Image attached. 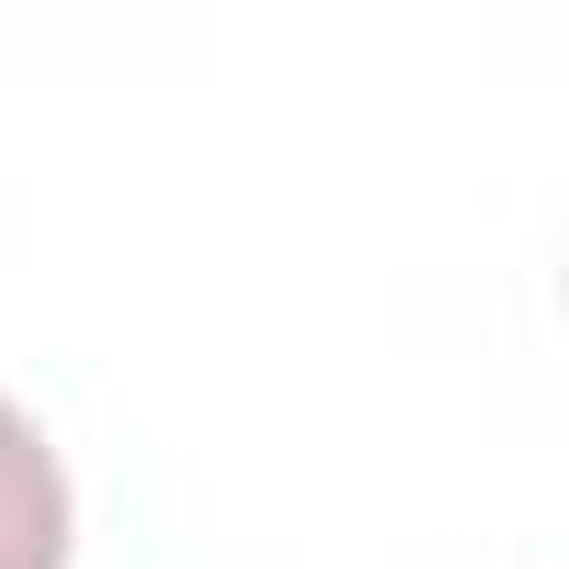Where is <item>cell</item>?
<instances>
[{
	"label": "cell",
	"mask_w": 569,
	"mask_h": 569,
	"mask_svg": "<svg viewBox=\"0 0 569 569\" xmlns=\"http://www.w3.org/2000/svg\"><path fill=\"white\" fill-rule=\"evenodd\" d=\"M0 569H68V469L23 402H0Z\"/></svg>",
	"instance_id": "1"
}]
</instances>
